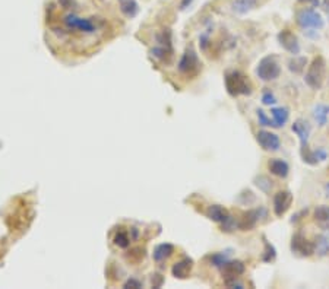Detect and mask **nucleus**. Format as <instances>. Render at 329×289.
Masks as SVG:
<instances>
[{"label": "nucleus", "mask_w": 329, "mask_h": 289, "mask_svg": "<svg viewBox=\"0 0 329 289\" xmlns=\"http://www.w3.org/2000/svg\"><path fill=\"white\" fill-rule=\"evenodd\" d=\"M256 140L265 151H278L279 146H281L279 137L275 133H271V132H266V130H260L259 133L256 135Z\"/></svg>", "instance_id": "10"}, {"label": "nucleus", "mask_w": 329, "mask_h": 289, "mask_svg": "<svg viewBox=\"0 0 329 289\" xmlns=\"http://www.w3.org/2000/svg\"><path fill=\"white\" fill-rule=\"evenodd\" d=\"M278 41L281 44V47L284 50H287L291 54H298L300 53V44H298V40L290 30H284L278 34Z\"/></svg>", "instance_id": "8"}, {"label": "nucleus", "mask_w": 329, "mask_h": 289, "mask_svg": "<svg viewBox=\"0 0 329 289\" xmlns=\"http://www.w3.org/2000/svg\"><path fill=\"white\" fill-rule=\"evenodd\" d=\"M174 253V247L172 244H159L156 245L154 250V260L155 261H162L166 258H169Z\"/></svg>", "instance_id": "17"}, {"label": "nucleus", "mask_w": 329, "mask_h": 289, "mask_svg": "<svg viewBox=\"0 0 329 289\" xmlns=\"http://www.w3.org/2000/svg\"><path fill=\"white\" fill-rule=\"evenodd\" d=\"M258 0H236L233 3V11L237 14H247L249 11H252L256 6Z\"/></svg>", "instance_id": "19"}, {"label": "nucleus", "mask_w": 329, "mask_h": 289, "mask_svg": "<svg viewBox=\"0 0 329 289\" xmlns=\"http://www.w3.org/2000/svg\"><path fill=\"white\" fill-rule=\"evenodd\" d=\"M140 282L139 280H135V279H130L124 283V288H140Z\"/></svg>", "instance_id": "27"}, {"label": "nucleus", "mask_w": 329, "mask_h": 289, "mask_svg": "<svg viewBox=\"0 0 329 289\" xmlns=\"http://www.w3.org/2000/svg\"><path fill=\"white\" fill-rule=\"evenodd\" d=\"M192 267H193V260L192 258H183L180 261H177L172 269L173 276L179 279H186L191 274Z\"/></svg>", "instance_id": "12"}, {"label": "nucleus", "mask_w": 329, "mask_h": 289, "mask_svg": "<svg viewBox=\"0 0 329 289\" xmlns=\"http://www.w3.org/2000/svg\"><path fill=\"white\" fill-rule=\"evenodd\" d=\"M297 24L301 28H313V30H320L323 28V19L320 14H317L313 9H303L297 14Z\"/></svg>", "instance_id": "5"}, {"label": "nucleus", "mask_w": 329, "mask_h": 289, "mask_svg": "<svg viewBox=\"0 0 329 289\" xmlns=\"http://www.w3.org/2000/svg\"><path fill=\"white\" fill-rule=\"evenodd\" d=\"M256 222H258V212L256 210H250V212L243 215L242 221H240V228H242L243 231H247V229L253 228L256 225Z\"/></svg>", "instance_id": "20"}, {"label": "nucleus", "mask_w": 329, "mask_h": 289, "mask_svg": "<svg viewBox=\"0 0 329 289\" xmlns=\"http://www.w3.org/2000/svg\"><path fill=\"white\" fill-rule=\"evenodd\" d=\"M293 202V194L288 190H282L278 191L277 194L274 196V212L277 216H282L291 206Z\"/></svg>", "instance_id": "7"}, {"label": "nucleus", "mask_w": 329, "mask_h": 289, "mask_svg": "<svg viewBox=\"0 0 329 289\" xmlns=\"http://www.w3.org/2000/svg\"><path fill=\"white\" fill-rule=\"evenodd\" d=\"M328 114H329V107H326V105H322V104H319V105L314 108V113H313L314 119L317 120V123H319L320 126H323V124L326 123V120H328Z\"/></svg>", "instance_id": "21"}, {"label": "nucleus", "mask_w": 329, "mask_h": 289, "mask_svg": "<svg viewBox=\"0 0 329 289\" xmlns=\"http://www.w3.org/2000/svg\"><path fill=\"white\" fill-rule=\"evenodd\" d=\"M271 113H272V119H274V124H275V127H281V126H284V124L287 123V120H288V116H290L288 110H287V108H284V107H279V108H272V110H271Z\"/></svg>", "instance_id": "18"}, {"label": "nucleus", "mask_w": 329, "mask_h": 289, "mask_svg": "<svg viewBox=\"0 0 329 289\" xmlns=\"http://www.w3.org/2000/svg\"><path fill=\"white\" fill-rule=\"evenodd\" d=\"M325 75H326V63H325L323 57L317 56L313 59L310 66L307 68L304 81L312 89H320L325 82Z\"/></svg>", "instance_id": "1"}, {"label": "nucleus", "mask_w": 329, "mask_h": 289, "mask_svg": "<svg viewBox=\"0 0 329 289\" xmlns=\"http://www.w3.org/2000/svg\"><path fill=\"white\" fill-rule=\"evenodd\" d=\"M268 168L271 171V174L277 175V177H281V178H285L288 175V171H290V167L285 161L282 159H271L268 162Z\"/></svg>", "instance_id": "13"}, {"label": "nucleus", "mask_w": 329, "mask_h": 289, "mask_svg": "<svg viewBox=\"0 0 329 289\" xmlns=\"http://www.w3.org/2000/svg\"><path fill=\"white\" fill-rule=\"evenodd\" d=\"M244 270H246V267H244L243 261H239V260H236V261H225L224 264H223V274L227 277V280L237 279L240 274L244 273Z\"/></svg>", "instance_id": "11"}, {"label": "nucleus", "mask_w": 329, "mask_h": 289, "mask_svg": "<svg viewBox=\"0 0 329 289\" xmlns=\"http://www.w3.org/2000/svg\"><path fill=\"white\" fill-rule=\"evenodd\" d=\"M323 8L326 12H329V0H323Z\"/></svg>", "instance_id": "30"}, {"label": "nucleus", "mask_w": 329, "mask_h": 289, "mask_svg": "<svg viewBox=\"0 0 329 289\" xmlns=\"http://www.w3.org/2000/svg\"><path fill=\"white\" fill-rule=\"evenodd\" d=\"M207 215H208L209 219H212L214 222H223V223L230 218V216H228V212L225 210L223 206H220V204H212V206H209L208 210H207Z\"/></svg>", "instance_id": "14"}, {"label": "nucleus", "mask_w": 329, "mask_h": 289, "mask_svg": "<svg viewBox=\"0 0 329 289\" xmlns=\"http://www.w3.org/2000/svg\"><path fill=\"white\" fill-rule=\"evenodd\" d=\"M258 119H259V124H262V126H274V127H275L274 121H271V120L268 119V117L265 116V113H263L262 110H259V111H258Z\"/></svg>", "instance_id": "25"}, {"label": "nucleus", "mask_w": 329, "mask_h": 289, "mask_svg": "<svg viewBox=\"0 0 329 289\" xmlns=\"http://www.w3.org/2000/svg\"><path fill=\"white\" fill-rule=\"evenodd\" d=\"M199 68H201V63L198 60V56L195 54V51L192 49H188L186 53L183 54V57L180 59L179 70L185 75H195V73H198Z\"/></svg>", "instance_id": "6"}, {"label": "nucleus", "mask_w": 329, "mask_h": 289, "mask_svg": "<svg viewBox=\"0 0 329 289\" xmlns=\"http://www.w3.org/2000/svg\"><path fill=\"white\" fill-rule=\"evenodd\" d=\"M119 8L126 18H135L139 12V5L136 0H119Z\"/></svg>", "instance_id": "15"}, {"label": "nucleus", "mask_w": 329, "mask_h": 289, "mask_svg": "<svg viewBox=\"0 0 329 289\" xmlns=\"http://www.w3.org/2000/svg\"><path fill=\"white\" fill-rule=\"evenodd\" d=\"M65 25L69 28V30H76V31H81V33H85V34H92L97 31V25L87 18H81L75 14H69L66 15L63 19Z\"/></svg>", "instance_id": "4"}, {"label": "nucleus", "mask_w": 329, "mask_h": 289, "mask_svg": "<svg viewBox=\"0 0 329 289\" xmlns=\"http://www.w3.org/2000/svg\"><path fill=\"white\" fill-rule=\"evenodd\" d=\"M314 222L320 226V228H328L329 226V209L326 206H319L314 210Z\"/></svg>", "instance_id": "16"}, {"label": "nucleus", "mask_w": 329, "mask_h": 289, "mask_svg": "<svg viewBox=\"0 0 329 289\" xmlns=\"http://www.w3.org/2000/svg\"><path fill=\"white\" fill-rule=\"evenodd\" d=\"M291 250L303 257H309L314 251V245L309 239L304 238L301 234H295L291 239Z\"/></svg>", "instance_id": "9"}, {"label": "nucleus", "mask_w": 329, "mask_h": 289, "mask_svg": "<svg viewBox=\"0 0 329 289\" xmlns=\"http://www.w3.org/2000/svg\"><path fill=\"white\" fill-rule=\"evenodd\" d=\"M262 102L266 104V105H271V104L277 102V100H275V97H274L271 92H266V94L263 95V98H262Z\"/></svg>", "instance_id": "26"}, {"label": "nucleus", "mask_w": 329, "mask_h": 289, "mask_svg": "<svg viewBox=\"0 0 329 289\" xmlns=\"http://www.w3.org/2000/svg\"><path fill=\"white\" fill-rule=\"evenodd\" d=\"M114 244H116L117 247H120V248H126V247H129V244H130V239H129L126 232H119V234H116V237H114Z\"/></svg>", "instance_id": "23"}, {"label": "nucleus", "mask_w": 329, "mask_h": 289, "mask_svg": "<svg viewBox=\"0 0 329 289\" xmlns=\"http://www.w3.org/2000/svg\"><path fill=\"white\" fill-rule=\"evenodd\" d=\"M59 3H60L65 9H69L70 6H72V3H73V0H59Z\"/></svg>", "instance_id": "28"}, {"label": "nucleus", "mask_w": 329, "mask_h": 289, "mask_svg": "<svg viewBox=\"0 0 329 289\" xmlns=\"http://www.w3.org/2000/svg\"><path fill=\"white\" fill-rule=\"evenodd\" d=\"M288 66H290V70H291V72L301 73L304 66H306V59H304V57H294L293 60H290Z\"/></svg>", "instance_id": "22"}, {"label": "nucleus", "mask_w": 329, "mask_h": 289, "mask_svg": "<svg viewBox=\"0 0 329 289\" xmlns=\"http://www.w3.org/2000/svg\"><path fill=\"white\" fill-rule=\"evenodd\" d=\"M225 86L230 95L237 97V95H250L252 94V86L247 78L242 75L240 72H231L225 76Z\"/></svg>", "instance_id": "2"}, {"label": "nucleus", "mask_w": 329, "mask_h": 289, "mask_svg": "<svg viewBox=\"0 0 329 289\" xmlns=\"http://www.w3.org/2000/svg\"><path fill=\"white\" fill-rule=\"evenodd\" d=\"M275 258V248L269 244V242H265V255H263V260L265 261H272Z\"/></svg>", "instance_id": "24"}, {"label": "nucleus", "mask_w": 329, "mask_h": 289, "mask_svg": "<svg viewBox=\"0 0 329 289\" xmlns=\"http://www.w3.org/2000/svg\"><path fill=\"white\" fill-rule=\"evenodd\" d=\"M192 3V0H182V9H185L186 6H189Z\"/></svg>", "instance_id": "29"}, {"label": "nucleus", "mask_w": 329, "mask_h": 289, "mask_svg": "<svg viewBox=\"0 0 329 289\" xmlns=\"http://www.w3.org/2000/svg\"><path fill=\"white\" fill-rule=\"evenodd\" d=\"M256 73L262 81H274L279 76L281 69H279V65L277 63L275 57L268 56V57H263L259 62Z\"/></svg>", "instance_id": "3"}]
</instances>
